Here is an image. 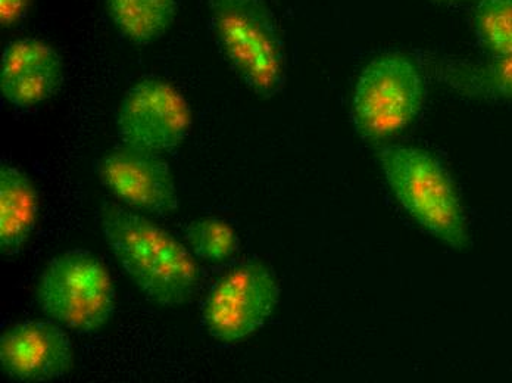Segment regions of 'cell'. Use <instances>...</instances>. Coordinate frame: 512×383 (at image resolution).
<instances>
[{
    "label": "cell",
    "instance_id": "cell-10",
    "mask_svg": "<svg viewBox=\"0 0 512 383\" xmlns=\"http://www.w3.org/2000/svg\"><path fill=\"white\" fill-rule=\"evenodd\" d=\"M64 83V62L49 43L18 39L3 49L0 93L15 108H31L53 98Z\"/></svg>",
    "mask_w": 512,
    "mask_h": 383
},
{
    "label": "cell",
    "instance_id": "cell-8",
    "mask_svg": "<svg viewBox=\"0 0 512 383\" xmlns=\"http://www.w3.org/2000/svg\"><path fill=\"white\" fill-rule=\"evenodd\" d=\"M98 173L102 185L130 210L167 217L179 207L173 173L161 154L123 143L102 158Z\"/></svg>",
    "mask_w": 512,
    "mask_h": 383
},
{
    "label": "cell",
    "instance_id": "cell-3",
    "mask_svg": "<svg viewBox=\"0 0 512 383\" xmlns=\"http://www.w3.org/2000/svg\"><path fill=\"white\" fill-rule=\"evenodd\" d=\"M379 158L399 204L449 247L467 248V224L443 165L429 152L412 146H386Z\"/></svg>",
    "mask_w": 512,
    "mask_h": 383
},
{
    "label": "cell",
    "instance_id": "cell-6",
    "mask_svg": "<svg viewBox=\"0 0 512 383\" xmlns=\"http://www.w3.org/2000/svg\"><path fill=\"white\" fill-rule=\"evenodd\" d=\"M279 295L270 270L261 264H243L212 286L202 307V323L217 341H240L265 325Z\"/></svg>",
    "mask_w": 512,
    "mask_h": 383
},
{
    "label": "cell",
    "instance_id": "cell-12",
    "mask_svg": "<svg viewBox=\"0 0 512 383\" xmlns=\"http://www.w3.org/2000/svg\"><path fill=\"white\" fill-rule=\"evenodd\" d=\"M117 30L134 45H151L165 36L177 17V0H106Z\"/></svg>",
    "mask_w": 512,
    "mask_h": 383
},
{
    "label": "cell",
    "instance_id": "cell-7",
    "mask_svg": "<svg viewBox=\"0 0 512 383\" xmlns=\"http://www.w3.org/2000/svg\"><path fill=\"white\" fill-rule=\"evenodd\" d=\"M192 129V111L173 84L140 80L127 90L117 117L121 143L165 154L176 151Z\"/></svg>",
    "mask_w": 512,
    "mask_h": 383
},
{
    "label": "cell",
    "instance_id": "cell-11",
    "mask_svg": "<svg viewBox=\"0 0 512 383\" xmlns=\"http://www.w3.org/2000/svg\"><path fill=\"white\" fill-rule=\"evenodd\" d=\"M40 199L36 186L20 168L0 167V249L6 257L17 255L36 229Z\"/></svg>",
    "mask_w": 512,
    "mask_h": 383
},
{
    "label": "cell",
    "instance_id": "cell-14",
    "mask_svg": "<svg viewBox=\"0 0 512 383\" xmlns=\"http://www.w3.org/2000/svg\"><path fill=\"white\" fill-rule=\"evenodd\" d=\"M184 241L193 257L211 264L229 261L239 251L236 230L227 221L214 217L192 221L184 229Z\"/></svg>",
    "mask_w": 512,
    "mask_h": 383
},
{
    "label": "cell",
    "instance_id": "cell-9",
    "mask_svg": "<svg viewBox=\"0 0 512 383\" xmlns=\"http://www.w3.org/2000/svg\"><path fill=\"white\" fill-rule=\"evenodd\" d=\"M74 348L64 326L53 320H24L0 336V366L18 382H49L73 367Z\"/></svg>",
    "mask_w": 512,
    "mask_h": 383
},
{
    "label": "cell",
    "instance_id": "cell-15",
    "mask_svg": "<svg viewBox=\"0 0 512 383\" xmlns=\"http://www.w3.org/2000/svg\"><path fill=\"white\" fill-rule=\"evenodd\" d=\"M474 28L480 45L493 56L512 54V0H479Z\"/></svg>",
    "mask_w": 512,
    "mask_h": 383
},
{
    "label": "cell",
    "instance_id": "cell-5",
    "mask_svg": "<svg viewBox=\"0 0 512 383\" xmlns=\"http://www.w3.org/2000/svg\"><path fill=\"white\" fill-rule=\"evenodd\" d=\"M424 101L420 70L408 56H379L362 70L354 99L352 120L359 135L386 139L410 126Z\"/></svg>",
    "mask_w": 512,
    "mask_h": 383
},
{
    "label": "cell",
    "instance_id": "cell-13",
    "mask_svg": "<svg viewBox=\"0 0 512 383\" xmlns=\"http://www.w3.org/2000/svg\"><path fill=\"white\" fill-rule=\"evenodd\" d=\"M449 86L477 98L512 99V54L486 64L448 65L442 71Z\"/></svg>",
    "mask_w": 512,
    "mask_h": 383
},
{
    "label": "cell",
    "instance_id": "cell-16",
    "mask_svg": "<svg viewBox=\"0 0 512 383\" xmlns=\"http://www.w3.org/2000/svg\"><path fill=\"white\" fill-rule=\"evenodd\" d=\"M30 0H0V18L3 26H14L26 17Z\"/></svg>",
    "mask_w": 512,
    "mask_h": 383
},
{
    "label": "cell",
    "instance_id": "cell-1",
    "mask_svg": "<svg viewBox=\"0 0 512 383\" xmlns=\"http://www.w3.org/2000/svg\"><path fill=\"white\" fill-rule=\"evenodd\" d=\"M99 227L121 269L148 300L161 307H180L192 300L201 273L179 239L111 201L99 208Z\"/></svg>",
    "mask_w": 512,
    "mask_h": 383
},
{
    "label": "cell",
    "instance_id": "cell-4",
    "mask_svg": "<svg viewBox=\"0 0 512 383\" xmlns=\"http://www.w3.org/2000/svg\"><path fill=\"white\" fill-rule=\"evenodd\" d=\"M37 301L48 319L89 335L114 316L117 292L101 260L84 249H71L52 258L43 270Z\"/></svg>",
    "mask_w": 512,
    "mask_h": 383
},
{
    "label": "cell",
    "instance_id": "cell-2",
    "mask_svg": "<svg viewBox=\"0 0 512 383\" xmlns=\"http://www.w3.org/2000/svg\"><path fill=\"white\" fill-rule=\"evenodd\" d=\"M217 45L249 89L262 98L286 82L283 42L265 0H206Z\"/></svg>",
    "mask_w": 512,
    "mask_h": 383
}]
</instances>
